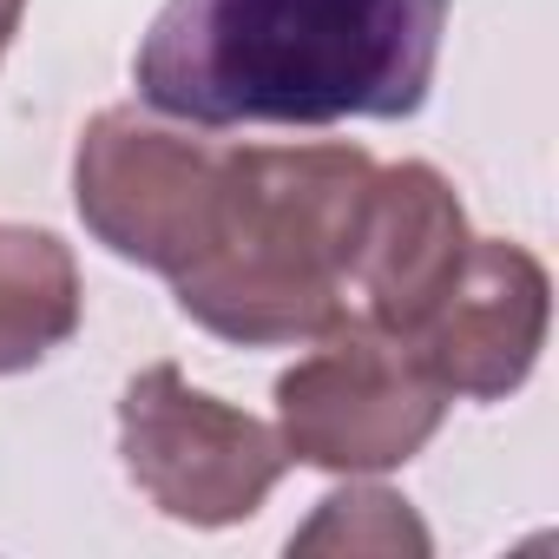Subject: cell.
Segmentation results:
<instances>
[{
	"label": "cell",
	"mask_w": 559,
	"mask_h": 559,
	"mask_svg": "<svg viewBox=\"0 0 559 559\" xmlns=\"http://www.w3.org/2000/svg\"><path fill=\"white\" fill-rule=\"evenodd\" d=\"M224 152V139L165 126L152 106H106L73 152L80 224L112 257L178 276L204 243Z\"/></svg>",
	"instance_id": "5b68a950"
},
{
	"label": "cell",
	"mask_w": 559,
	"mask_h": 559,
	"mask_svg": "<svg viewBox=\"0 0 559 559\" xmlns=\"http://www.w3.org/2000/svg\"><path fill=\"white\" fill-rule=\"evenodd\" d=\"M119 454L132 487L178 526H237L263 513L290 454L270 421L191 389L178 362H152L119 395Z\"/></svg>",
	"instance_id": "277c9868"
},
{
	"label": "cell",
	"mask_w": 559,
	"mask_h": 559,
	"mask_svg": "<svg viewBox=\"0 0 559 559\" xmlns=\"http://www.w3.org/2000/svg\"><path fill=\"white\" fill-rule=\"evenodd\" d=\"M80 263L53 230L0 224V376L40 369L80 336Z\"/></svg>",
	"instance_id": "ba28073f"
},
{
	"label": "cell",
	"mask_w": 559,
	"mask_h": 559,
	"mask_svg": "<svg viewBox=\"0 0 559 559\" xmlns=\"http://www.w3.org/2000/svg\"><path fill=\"white\" fill-rule=\"evenodd\" d=\"M376 158L349 139L230 145L198 257L171 276L178 310L237 349H290L349 310Z\"/></svg>",
	"instance_id": "7a4b0ae2"
},
{
	"label": "cell",
	"mask_w": 559,
	"mask_h": 559,
	"mask_svg": "<svg viewBox=\"0 0 559 559\" xmlns=\"http://www.w3.org/2000/svg\"><path fill=\"white\" fill-rule=\"evenodd\" d=\"M546 323H552L546 263L526 243L474 237L454 284L441 290V304L421 317V330L408 343L448 395L507 402L533 376V362L546 349Z\"/></svg>",
	"instance_id": "8992f818"
},
{
	"label": "cell",
	"mask_w": 559,
	"mask_h": 559,
	"mask_svg": "<svg viewBox=\"0 0 559 559\" xmlns=\"http://www.w3.org/2000/svg\"><path fill=\"white\" fill-rule=\"evenodd\" d=\"M448 389L395 330L362 310L310 336V356L276 376V435L284 454L323 474L408 467L448 421Z\"/></svg>",
	"instance_id": "3957f363"
},
{
	"label": "cell",
	"mask_w": 559,
	"mask_h": 559,
	"mask_svg": "<svg viewBox=\"0 0 559 559\" xmlns=\"http://www.w3.org/2000/svg\"><path fill=\"white\" fill-rule=\"evenodd\" d=\"M21 14H27V0H0V60H8V47L21 34Z\"/></svg>",
	"instance_id": "30bf717a"
},
{
	"label": "cell",
	"mask_w": 559,
	"mask_h": 559,
	"mask_svg": "<svg viewBox=\"0 0 559 559\" xmlns=\"http://www.w3.org/2000/svg\"><path fill=\"white\" fill-rule=\"evenodd\" d=\"M290 552H376V559L408 552V559H428L435 533L421 526V513L402 493L349 474V487H336L330 500H317L310 526L290 533Z\"/></svg>",
	"instance_id": "9c48e42d"
},
{
	"label": "cell",
	"mask_w": 559,
	"mask_h": 559,
	"mask_svg": "<svg viewBox=\"0 0 559 559\" xmlns=\"http://www.w3.org/2000/svg\"><path fill=\"white\" fill-rule=\"evenodd\" d=\"M467 243H474L467 211L435 165L421 158L376 165L362 237H356V276H349V290L362 297V317L408 343L421 317L441 304V290L454 284Z\"/></svg>",
	"instance_id": "52a82bcc"
},
{
	"label": "cell",
	"mask_w": 559,
	"mask_h": 559,
	"mask_svg": "<svg viewBox=\"0 0 559 559\" xmlns=\"http://www.w3.org/2000/svg\"><path fill=\"white\" fill-rule=\"evenodd\" d=\"M454 0H165L132 53L178 126H343L421 112Z\"/></svg>",
	"instance_id": "6da1fadb"
}]
</instances>
